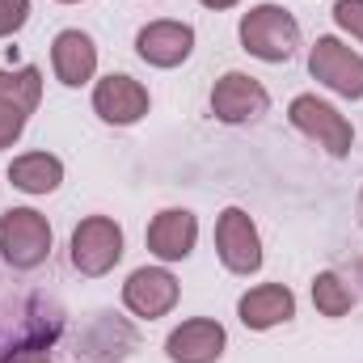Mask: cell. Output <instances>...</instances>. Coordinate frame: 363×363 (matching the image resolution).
Listing matches in <instances>:
<instances>
[{
  "label": "cell",
  "instance_id": "ffe728a7",
  "mask_svg": "<svg viewBox=\"0 0 363 363\" xmlns=\"http://www.w3.org/2000/svg\"><path fill=\"white\" fill-rule=\"evenodd\" d=\"M334 21H338L351 38L363 43V0H338V4H334Z\"/></svg>",
  "mask_w": 363,
  "mask_h": 363
},
{
  "label": "cell",
  "instance_id": "5b68a950",
  "mask_svg": "<svg viewBox=\"0 0 363 363\" xmlns=\"http://www.w3.org/2000/svg\"><path fill=\"white\" fill-rule=\"evenodd\" d=\"M118 258H123V228L110 216H89V220L77 224V233H72V267L81 274L97 279V274L114 271Z\"/></svg>",
  "mask_w": 363,
  "mask_h": 363
},
{
  "label": "cell",
  "instance_id": "9c48e42d",
  "mask_svg": "<svg viewBox=\"0 0 363 363\" xmlns=\"http://www.w3.org/2000/svg\"><path fill=\"white\" fill-rule=\"evenodd\" d=\"M93 110L114 127H131L148 114V89L127 72H110L93 85Z\"/></svg>",
  "mask_w": 363,
  "mask_h": 363
},
{
  "label": "cell",
  "instance_id": "9a60e30c",
  "mask_svg": "<svg viewBox=\"0 0 363 363\" xmlns=\"http://www.w3.org/2000/svg\"><path fill=\"white\" fill-rule=\"evenodd\" d=\"M131 347H135V330L123 325L110 313H97L93 330H85L81 342H77V355H85V359H123V355H131Z\"/></svg>",
  "mask_w": 363,
  "mask_h": 363
},
{
  "label": "cell",
  "instance_id": "44dd1931",
  "mask_svg": "<svg viewBox=\"0 0 363 363\" xmlns=\"http://www.w3.org/2000/svg\"><path fill=\"white\" fill-rule=\"evenodd\" d=\"M26 118H30V114H21V110H13V106H0V148L17 144V135L26 131Z\"/></svg>",
  "mask_w": 363,
  "mask_h": 363
},
{
  "label": "cell",
  "instance_id": "4fadbf2b",
  "mask_svg": "<svg viewBox=\"0 0 363 363\" xmlns=\"http://www.w3.org/2000/svg\"><path fill=\"white\" fill-rule=\"evenodd\" d=\"M194 241H199V220H194L190 211H182V207L161 211V216L148 224V250H152L161 262H182V258H190Z\"/></svg>",
  "mask_w": 363,
  "mask_h": 363
},
{
  "label": "cell",
  "instance_id": "3957f363",
  "mask_svg": "<svg viewBox=\"0 0 363 363\" xmlns=\"http://www.w3.org/2000/svg\"><path fill=\"white\" fill-rule=\"evenodd\" d=\"M287 118H291V127H296V131H304L308 140H317L330 157H347V152H351V144H355V127H351V123H347L330 101H321V97H313V93L291 97Z\"/></svg>",
  "mask_w": 363,
  "mask_h": 363
},
{
  "label": "cell",
  "instance_id": "d4e9b609",
  "mask_svg": "<svg viewBox=\"0 0 363 363\" xmlns=\"http://www.w3.org/2000/svg\"><path fill=\"white\" fill-rule=\"evenodd\" d=\"M359 224H363V190H359Z\"/></svg>",
  "mask_w": 363,
  "mask_h": 363
},
{
  "label": "cell",
  "instance_id": "8fae6325",
  "mask_svg": "<svg viewBox=\"0 0 363 363\" xmlns=\"http://www.w3.org/2000/svg\"><path fill=\"white\" fill-rule=\"evenodd\" d=\"M135 51L152 68H178L194 51V30L186 21H152L135 34Z\"/></svg>",
  "mask_w": 363,
  "mask_h": 363
},
{
  "label": "cell",
  "instance_id": "603a6c76",
  "mask_svg": "<svg viewBox=\"0 0 363 363\" xmlns=\"http://www.w3.org/2000/svg\"><path fill=\"white\" fill-rule=\"evenodd\" d=\"M351 279L359 283V291H363V258H359V262H355V267H351Z\"/></svg>",
  "mask_w": 363,
  "mask_h": 363
},
{
  "label": "cell",
  "instance_id": "ba28073f",
  "mask_svg": "<svg viewBox=\"0 0 363 363\" xmlns=\"http://www.w3.org/2000/svg\"><path fill=\"white\" fill-rule=\"evenodd\" d=\"M178 296H182L178 279L165 271V267H140V271H131V279L123 283V304L135 317H148V321L174 313Z\"/></svg>",
  "mask_w": 363,
  "mask_h": 363
},
{
  "label": "cell",
  "instance_id": "30bf717a",
  "mask_svg": "<svg viewBox=\"0 0 363 363\" xmlns=\"http://www.w3.org/2000/svg\"><path fill=\"white\" fill-rule=\"evenodd\" d=\"M228 347V334L211 317H190L165 338V355L174 363H216Z\"/></svg>",
  "mask_w": 363,
  "mask_h": 363
},
{
  "label": "cell",
  "instance_id": "cb8c5ba5",
  "mask_svg": "<svg viewBox=\"0 0 363 363\" xmlns=\"http://www.w3.org/2000/svg\"><path fill=\"white\" fill-rule=\"evenodd\" d=\"M203 4H207V9H233L237 0H203Z\"/></svg>",
  "mask_w": 363,
  "mask_h": 363
},
{
  "label": "cell",
  "instance_id": "8992f818",
  "mask_svg": "<svg viewBox=\"0 0 363 363\" xmlns=\"http://www.w3.org/2000/svg\"><path fill=\"white\" fill-rule=\"evenodd\" d=\"M216 254L233 274H254L262 267V237H258L254 220L241 207L220 211V220H216Z\"/></svg>",
  "mask_w": 363,
  "mask_h": 363
},
{
  "label": "cell",
  "instance_id": "7c38bea8",
  "mask_svg": "<svg viewBox=\"0 0 363 363\" xmlns=\"http://www.w3.org/2000/svg\"><path fill=\"white\" fill-rule=\"evenodd\" d=\"M237 317L245 330H271L296 317V296L283 287V283H262V287H250L241 300H237Z\"/></svg>",
  "mask_w": 363,
  "mask_h": 363
},
{
  "label": "cell",
  "instance_id": "52a82bcc",
  "mask_svg": "<svg viewBox=\"0 0 363 363\" xmlns=\"http://www.w3.org/2000/svg\"><path fill=\"white\" fill-rule=\"evenodd\" d=\"M267 110H271V93L245 72H224L216 81V89H211V114L220 123H228V127L258 123Z\"/></svg>",
  "mask_w": 363,
  "mask_h": 363
},
{
  "label": "cell",
  "instance_id": "5bb4252c",
  "mask_svg": "<svg viewBox=\"0 0 363 363\" xmlns=\"http://www.w3.org/2000/svg\"><path fill=\"white\" fill-rule=\"evenodd\" d=\"M51 68H55V77H60L68 89L89 85L93 72H97V47H93V38L81 34V30L55 34V43H51Z\"/></svg>",
  "mask_w": 363,
  "mask_h": 363
},
{
  "label": "cell",
  "instance_id": "ac0fdd59",
  "mask_svg": "<svg viewBox=\"0 0 363 363\" xmlns=\"http://www.w3.org/2000/svg\"><path fill=\"white\" fill-rule=\"evenodd\" d=\"M313 304H317L321 317H347L351 304H355V291L342 283V274L325 271V274L313 279Z\"/></svg>",
  "mask_w": 363,
  "mask_h": 363
},
{
  "label": "cell",
  "instance_id": "e0dca14e",
  "mask_svg": "<svg viewBox=\"0 0 363 363\" xmlns=\"http://www.w3.org/2000/svg\"><path fill=\"white\" fill-rule=\"evenodd\" d=\"M43 101V72L38 68H13V72H0V106H13L21 114H34Z\"/></svg>",
  "mask_w": 363,
  "mask_h": 363
},
{
  "label": "cell",
  "instance_id": "2e32d148",
  "mask_svg": "<svg viewBox=\"0 0 363 363\" xmlns=\"http://www.w3.org/2000/svg\"><path fill=\"white\" fill-rule=\"evenodd\" d=\"M9 182L17 190H26V194H51L64 182V165L51 152H26V157H17L9 165Z\"/></svg>",
  "mask_w": 363,
  "mask_h": 363
},
{
  "label": "cell",
  "instance_id": "6da1fadb",
  "mask_svg": "<svg viewBox=\"0 0 363 363\" xmlns=\"http://www.w3.org/2000/svg\"><path fill=\"white\" fill-rule=\"evenodd\" d=\"M241 47L254 55V60H267V64H287L300 47V21L279 9V4H258L241 17Z\"/></svg>",
  "mask_w": 363,
  "mask_h": 363
},
{
  "label": "cell",
  "instance_id": "484cf974",
  "mask_svg": "<svg viewBox=\"0 0 363 363\" xmlns=\"http://www.w3.org/2000/svg\"><path fill=\"white\" fill-rule=\"evenodd\" d=\"M60 4H77V0H60Z\"/></svg>",
  "mask_w": 363,
  "mask_h": 363
},
{
  "label": "cell",
  "instance_id": "7402d4cb",
  "mask_svg": "<svg viewBox=\"0 0 363 363\" xmlns=\"http://www.w3.org/2000/svg\"><path fill=\"white\" fill-rule=\"evenodd\" d=\"M0 363H55L47 355V347H34V342H21V347H4Z\"/></svg>",
  "mask_w": 363,
  "mask_h": 363
},
{
  "label": "cell",
  "instance_id": "d6986e66",
  "mask_svg": "<svg viewBox=\"0 0 363 363\" xmlns=\"http://www.w3.org/2000/svg\"><path fill=\"white\" fill-rule=\"evenodd\" d=\"M30 21V0H0V38L17 34Z\"/></svg>",
  "mask_w": 363,
  "mask_h": 363
},
{
  "label": "cell",
  "instance_id": "277c9868",
  "mask_svg": "<svg viewBox=\"0 0 363 363\" xmlns=\"http://www.w3.org/2000/svg\"><path fill=\"white\" fill-rule=\"evenodd\" d=\"M308 72H313V81H321L325 89H334L338 97H351V101L363 97V55H355V51H351L342 38H334V34H325V38L313 43V51H308Z\"/></svg>",
  "mask_w": 363,
  "mask_h": 363
},
{
  "label": "cell",
  "instance_id": "7a4b0ae2",
  "mask_svg": "<svg viewBox=\"0 0 363 363\" xmlns=\"http://www.w3.org/2000/svg\"><path fill=\"white\" fill-rule=\"evenodd\" d=\"M0 254L13 271H34L51 258V224L34 207H9L0 216Z\"/></svg>",
  "mask_w": 363,
  "mask_h": 363
}]
</instances>
